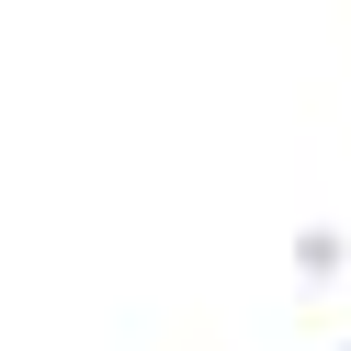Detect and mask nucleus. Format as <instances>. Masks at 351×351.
I'll return each instance as SVG.
<instances>
[]
</instances>
